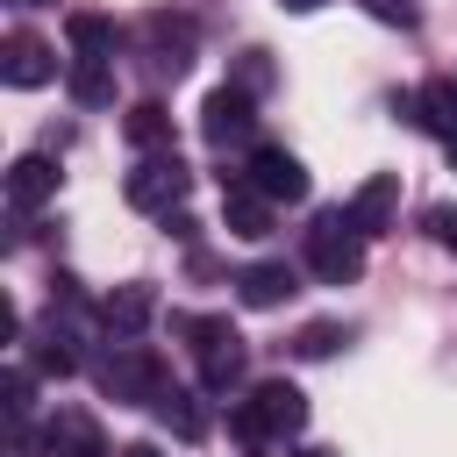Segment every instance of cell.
Masks as SVG:
<instances>
[{"label": "cell", "instance_id": "obj_23", "mask_svg": "<svg viewBox=\"0 0 457 457\" xmlns=\"http://www.w3.org/2000/svg\"><path fill=\"white\" fill-rule=\"evenodd\" d=\"M236 86H243V93H264V86H271V64H264V50H243V57H236Z\"/></svg>", "mask_w": 457, "mask_h": 457}, {"label": "cell", "instance_id": "obj_30", "mask_svg": "<svg viewBox=\"0 0 457 457\" xmlns=\"http://www.w3.org/2000/svg\"><path fill=\"white\" fill-rule=\"evenodd\" d=\"M21 7H57V0H21Z\"/></svg>", "mask_w": 457, "mask_h": 457}, {"label": "cell", "instance_id": "obj_24", "mask_svg": "<svg viewBox=\"0 0 457 457\" xmlns=\"http://www.w3.org/2000/svg\"><path fill=\"white\" fill-rule=\"evenodd\" d=\"M421 228H428L443 250H457V207H450V200H443V207H428V214H421Z\"/></svg>", "mask_w": 457, "mask_h": 457}, {"label": "cell", "instance_id": "obj_8", "mask_svg": "<svg viewBox=\"0 0 457 457\" xmlns=\"http://www.w3.org/2000/svg\"><path fill=\"white\" fill-rule=\"evenodd\" d=\"M271 214H278V200H264V193H257L243 171H236V179L221 171V228H228V236L264 243V236H271Z\"/></svg>", "mask_w": 457, "mask_h": 457}, {"label": "cell", "instance_id": "obj_27", "mask_svg": "<svg viewBox=\"0 0 457 457\" xmlns=\"http://www.w3.org/2000/svg\"><path fill=\"white\" fill-rule=\"evenodd\" d=\"M278 7H293V14H314V7H328V0H278Z\"/></svg>", "mask_w": 457, "mask_h": 457}, {"label": "cell", "instance_id": "obj_6", "mask_svg": "<svg viewBox=\"0 0 457 457\" xmlns=\"http://www.w3.org/2000/svg\"><path fill=\"white\" fill-rule=\"evenodd\" d=\"M243 179H250L264 200H278V207L307 200V164H300L286 143H250V164H243Z\"/></svg>", "mask_w": 457, "mask_h": 457}, {"label": "cell", "instance_id": "obj_17", "mask_svg": "<svg viewBox=\"0 0 457 457\" xmlns=\"http://www.w3.org/2000/svg\"><path fill=\"white\" fill-rule=\"evenodd\" d=\"M157 421H164L179 443H200V436H207V407H200L193 386H164V393H157Z\"/></svg>", "mask_w": 457, "mask_h": 457}, {"label": "cell", "instance_id": "obj_12", "mask_svg": "<svg viewBox=\"0 0 457 457\" xmlns=\"http://www.w3.org/2000/svg\"><path fill=\"white\" fill-rule=\"evenodd\" d=\"M293 293H300V271H293L286 257H257V264L236 271V300H243V307H286Z\"/></svg>", "mask_w": 457, "mask_h": 457}, {"label": "cell", "instance_id": "obj_3", "mask_svg": "<svg viewBox=\"0 0 457 457\" xmlns=\"http://www.w3.org/2000/svg\"><path fill=\"white\" fill-rule=\"evenodd\" d=\"M364 228H357V214H350V200L343 207H321L314 214V228H307V271L321 278V286H350L357 271H364Z\"/></svg>", "mask_w": 457, "mask_h": 457}, {"label": "cell", "instance_id": "obj_26", "mask_svg": "<svg viewBox=\"0 0 457 457\" xmlns=\"http://www.w3.org/2000/svg\"><path fill=\"white\" fill-rule=\"evenodd\" d=\"M121 457H164V450H157V443H129Z\"/></svg>", "mask_w": 457, "mask_h": 457}, {"label": "cell", "instance_id": "obj_22", "mask_svg": "<svg viewBox=\"0 0 457 457\" xmlns=\"http://www.w3.org/2000/svg\"><path fill=\"white\" fill-rule=\"evenodd\" d=\"M343 343H350V328H343V321H307V328L293 336V357H336Z\"/></svg>", "mask_w": 457, "mask_h": 457}, {"label": "cell", "instance_id": "obj_14", "mask_svg": "<svg viewBox=\"0 0 457 457\" xmlns=\"http://www.w3.org/2000/svg\"><path fill=\"white\" fill-rule=\"evenodd\" d=\"M50 193H57V164H50L43 150H29V157L7 164V200H14V214H36Z\"/></svg>", "mask_w": 457, "mask_h": 457}, {"label": "cell", "instance_id": "obj_19", "mask_svg": "<svg viewBox=\"0 0 457 457\" xmlns=\"http://www.w3.org/2000/svg\"><path fill=\"white\" fill-rule=\"evenodd\" d=\"M121 136H129L136 150H171V114H164V100H136V107L121 114Z\"/></svg>", "mask_w": 457, "mask_h": 457}, {"label": "cell", "instance_id": "obj_21", "mask_svg": "<svg viewBox=\"0 0 457 457\" xmlns=\"http://www.w3.org/2000/svg\"><path fill=\"white\" fill-rule=\"evenodd\" d=\"M64 36H71V50H79V57H114V43H121L107 14H71V21H64Z\"/></svg>", "mask_w": 457, "mask_h": 457}, {"label": "cell", "instance_id": "obj_1", "mask_svg": "<svg viewBox=\"0 0 457 457\" xmlns=\"http://www.w3.org/2000/svg\"><path fill=\"white\" fill-rule=\"evenodd\" d=\"M171 336H186V350H193V364H200V393H236L243 386V364H250V350H243V336H236V321L228 314H171Z\"/></svg>", "mask_w": 457, "mask_h": 457}, {"label": "cell", "instance_id": "obj_28", "mask_svg": "<svg viewBox=\"0 0 457 457\" xmlns=\"http://www.w3.org/2000/svg\"><path fill=\"white\" fill-rule=\"evenodd\" d=\"M293 457H336V450H321V443H307V450H293Z\"/></svg>", "mask_w": 457, "mask_h": 457}, {"label": "cell", "instance_id": "obj_13", "mask_svg": "<svg viewBox=\"0 0 457 457\" xmlns=\"http://www.w3.org/2000/svg\"><path fill=\"white\" fill-rule=\"evenodd\" d=\"M350 214H357L364 236H386V228L400 221V171H371V179L350 193Z\"/></svg>", "mask_w": 457, "mask_h": 457}, {"label": "cell", "instance_id": "obj_11", "mask_svg": "<svg viewBox=\"0 0 457 457\" xmlns=\"http://www.w3.org/2000/svg\"><path fill=\"white\" fill-rule=\"evenodd\" d=\"M43 450H50V457H114L107 436H100V421H93L86 407H57V414L43 421Z\"/></svg>", "mask_w": 457, "mask_h": 457}, {"label": "cell", "instance_id": "obj_7", "mask_svg": "<svg viewBox=\"0 0 457 457\" xmlns=\"http://www.w3.org/2000/svg\"><path fill=\"white\" fill-rule=\"evenodd\" d=\"M0 79H7L14 93H36V86L57 79V50H50L43 36H29V29H14V36L0 43Z\"/></svg>", "mask_w": 457, "mask_h": 457}, {"label": "cell", "instance_id": "obj_10", "mask_svg": "<svg viewBox=\"0 0 457 457\" xmlns=\"http://www.w3.org/2000/svg\"><path fill=\"white\" fill-rule=\"evenodd\" d=\"M143 43H150V71L157 79H186V64H193V21L186 14H150Z\"/></svg>", "mask_w": 457, "mask_h": 457}, {"label": "cell", "instance_id": "obj_16", "mask_svg": "<svg viewBox=\"0 0 457 457\" xmlns=\"http://www.w3.org/2000/svg\"><path fill=\"white\" fill-rule=\"evenodd\" d=\"M64 86H71V100L79 107H107L114 100V57H64Z\"/></svg>", "mask_w": 457, "mask_h": 457}, {"label": "cell", "instance_id": "obj_5", "mask_svg": "<svg viewBox=\"0 0 457 457\" xmlns=\"http://www.w3.org/2000/svg\"><path fill=\"white\" fill-rule=\"evenodd\" d=\"M250 129H257V93H243L236 79H228V86H214V93L200 100V136H207L214 150L250 143Z\"/></svg>", "mask_w": 457, "mask_h": 457}, {"label": "cell", "instance_id": "obj_4", "mask_svg": "<svg viewBox=\"0 0 457 457\" xmlns=\"http://www.w3.org/2000/svg\"><path fill=\"white\" fill-rule=\"evenodd\" d=\"M186 186H193V171H186V157H179V150H143V157H136V171L121 179V193H129V207H136V214H179Z\"/></svg>", "mask_w": 457, "mask_h": 457}, {"label": "cell", "instance_id": "obj_25", "mask_svg": "<svg viewBox=\"0 0 457 457\" xmlns=\"http://www.w3.org/2000/svg\"><path fill=\"white\" fill-rule=\"evenodd\" d=\"M364 7H371L386 29H414V21H421V7H414V0H364Z\"/></svg>", "mask_w": 457, "mask_h": 457}, {"label": "cell", "instance_id": "obj_9", "mask_svg": "<svg viewBox=\"0 0 457 457\" xmlns=\"http://www.w3.org/2000/svg\"><path fill=\"white\" fill-rule=\"evenodd\" d=\"M243 400L257 407L264 436H300V428H307V393H300L293 378H257V386H250Z\"/></svg>", "mask_w": 457, "mask_h": 457}, {"label": "cell", "instance_id": "obj_29", "mask_svg": "<svg viewBox=\"0 0 457 457\" xmlns=\"http://www.w3.org/2000/svg\"><path fill=\"white\" fill-rule=\"evenodd\" d=\"M443 150H450V164H457V136H450V143H443Z\"/></svg>", "mask_w": 457, "mask_h": 457}, {"label": "cell", "instance_id": "obj_20", "mask_svg": "<svg viewBox=\"0 0 457 457\" xmlns=\"http://www.w3.org/2000/svg\"><path fill=\"white\" fill-rule=\"evenodd\" d=\"M414 129H428V136H457V79H428L421 86V121Z\"/></svg>", "mask_w": 457, "mask_h": 457}, {"label": "cell", "instance_id": "obj_15", "mask_svg": "<svg viewBox=\"0 0 457 457\" xmlns=\"http://www.w3.org/2000/svg\"><path fill=\"white\" fill-rule=\"evenodd\" d=\"M157 314V293H150V278H129V286H114L107 300H100V321H107V336H143V321Z\"/></svg>", "mask_w": 457, "mask_h": 457}, {"label": "cell", "instance_id": "obj_2", "mask_svg": "<svg viewBox=\"0 0 457 457\" xmlns=\"http://www.w3.org/2000/svg\"><path fill=\"white\" fill-rule=\"evenodd\" d=\"M93 378H100V393H107L114 407H157V393L171 386V378H164V357H157L150 343H136V336H114L107 357L93 364Z\"/></svg>", "mask_w": 457, "mask_h": 457}, {"label": "cell", "instance_id": "obj_18", "mask_svg": "<svg viewBox=\"0 0 457 457\" xmlns=\"http://www.w3.org/2000/svg\"><path fill=\"white\" fill-rule=\"evenodd\" d=\"M36 371H43V378H71V371H79V328H71V321H50V328L36 336Z\"/></svg>", "mask_w": 457, "mask_h": 457}]
</instances>
